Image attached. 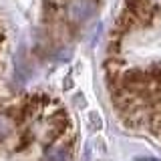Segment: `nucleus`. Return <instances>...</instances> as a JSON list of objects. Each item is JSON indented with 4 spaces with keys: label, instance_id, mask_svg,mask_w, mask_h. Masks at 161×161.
Masks as SVG:
<instances>
[{
    "label": "nucleus",
    "instance_id": "f03ea898",
    "mask_svg": "<svg viewBox=\"0 0 161 161\" xmlns=\"http://www.w3.org/2000/svg\"><path fill=\"white\" fill-rule=\"evenodd\" d=\"M93 12H95V6L89 2V0H77V2L70 6V12L69 14L75 20H85V18H89Z\"/></svg>",
    "mask_w": 161,
    "mask_h": 161
},
{
    "label": "nucleus",
    "instance_id": "f257e3e1",
    "mask_svg": "<svg viewBox=\"0 0 161 161\" xmlns=\"http://www.w3.org/2000/svg\"><path fill=\"white\" fill-rule=\"evenodd\" d=\"M40 161H70V147L67 143H53L44 147Z\"/></svg>",
    "mask_w": 161,
    "mask_h": 161
}]
</instances>
